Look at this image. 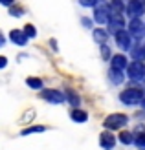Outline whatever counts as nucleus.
I'll return each mask as SVG.
<instances>
[{"label": "nucleus", "mask_w": 145, "mask_h": 150, "mask_svg": "<svg viewBox=\"0 0 145 150\" xmlns=\"http://www.w3.org/2000/svg\"><path fill=\"white\" fill-rule=\"evenodd\" d=\"M101 0H79V4L81 6H85V7H94V6H97Z\"/></svg>", "instance_id": "nucleus-24"}, {"label": "nucleus", "mask_w": 145, "mask_h": 150, "mask_svg": "<svg viewBox=\"0 0 145 150\" xmlns=\"http://www.w3.org/2000/svg\"><path fill=\"white\" fill-rule=\"evenodd\" d=\"M106 24H109V31L116 35L118 31H121V29L125 28V20H123V17H121V13H112L110 20L106 22Z\"/></svg>", "instance_id": "nucleus-5"}, {"label": "nucleus", "mask_w": 145, "mask_h": 150, "mask_svg": "<svg viewBox=\"0 0 145 150\" xmlns=\"http://www.w3.org/2000/svg\"><path fill=\"white\" fill-rule=\"evenodd\" d=\"M106 39H109V35H106L105 29H94V40L97 44H105Z\"/></svg>", "instance_id": "nucleus-15"}, {"label": "nucleus", "mask_w": 145, "mask_h": 150, "mask_svg": "<svg viewBox=\"0 0 145 150\" xmlns=\"http://www.w3.org/2000/svg\"><path fill=\"white\" fill-rule=\"evenodd\" d=\"M110 64H112L114 70H123V68H127V66H129V64H127V57L121 55V53H119V55H114Z\"/></svg>", "instance_id": "nucleus-12"}, {"label": "nucleus", "mask_w": 145, "mask_h": 150, "mask_svg": "<svg viewBox=\"0 0 145 150\" xmlns=\"http://www.w3.org/2000/svg\"><path fill=\"white\" fill-rule=\"evenodd\" d=\"M143 99V90L140 88H127L125 92H121L119 101L123 104H138Z\"/></svg>", "instance_id": "nucleus-1"}, {"label": "nucleus", "mask_w": 145, "mask_h": 150, "mask_svg": "<svg viewBox=\"0 0 145 150\" xmlns=\"http://www.w3.org/2000/svg\"><path fill=\"white\" fill-rule=\"evenodd\" d=\"M9 39L15 44H19V46H26V44H28V35L24 31H17V29H13V31L9 33Z\"/></svg>", "instance_id": "nucleus-11"}, {"label": "nucleus", "mask_w": 145, "mask_h": 150, "mask_svg": "<svg viewBox=\"0 0 145 150\" xmlns=\"http://www.w3.org/2000/svg\"><path fill=\"white\" fill-rule=\"evenodd\" d=\"M99 143H101V146L105 150H112L114 145H116V137H114L110 132H103L101 137H99Z\"/></svg>", "instance_id": "nucleus-10"}, {"label": "nucleus", "mask_w": 145, "mask_h": 150, "mask_svg": "<svg viewBox=\"0 0 145 150\" xmlns=\"http://www.w3.org/2000/svg\"><path fill=\"white\" fill-rule=\"evenodd\" d=\"M7 66V59L6 57H0V68H6Z\"/></svg>", "instance_id": "nucleus-27"}, {"label": "nucleus", "mask_w": 145, "mask_h": 150, "mask_svg": "<svg viewBox=\"0 0 145 150\" xmlns=\"http://www.w3.org/2000/svg\"><path fill=\"white\" fill-rule=\"evenodd\" d=\"M26 84L31 88V90H41L42 88V81L37 79V77H28L26 79Z\"/></svg>", "instance_id": "nucleus-18"}, {"label": "nucleus", "mask_w": 145, "mask_h": 150, "mask_svg": "<svg viewBox=\"0 0 145 150\" xmlns=\"http://www.w3.org/2000/svg\"><path fill=\"white\" fill-rule=\"evenodd\" d=\"M44 130H46V126H28V128L26 130H22L20 134H22V136H29V134H41V132H44Z\"/></svg>", "instance_id": "nucleus-19"}, {"label": "nucleus", "mask_w": 145, "mask_h": 150, "mask_svg": "<svg viewBox=\"0 0 145 150\" xmlns=\"http://www.w3.org/2000/svg\"><path fill=\"white\" fill-rule=\"evenodd\" d=\"M2 6H13V0H0Z\"/></svg>", "instance_id": "nucleus-29"}, {"label": "nucleus", "mask_w": 145, "mask_h": 150, "mask_svg": "<svg viewBox=\"0 0 145 150\" xmlns=\"http://www.w3.org/2000/svg\"><path fill=\"white\" fill-rule=\"evenodd\" d=\"M116 42L118 46L121 50H131V42H132V37L129 31H125V29H121V31L116 33Z\"/></svg>", "instance_id": "nucleus-9"}, {"label": "nucleus", "mask_w": 145, "mask_h": 150, "mask_svg": "<svg viewBox=\"0 0 145 150\" xmlns=\"http://www.w3.org/2000/svg\"><path fill=\"white\" fill-rule=\"evenodd\" d=\"M109 77H110V81L114 82V84H121V82H123V73H121V70H114V68H110Z\"/></svg>", "instance_id": "nucleus-13"}, {"label": "nucleus", "mask_w": 145, "mask_h": 150, "mask_svg": "<svg viewBox=\"0 0 145 150\" xmlns=\"http://www.w3.org/2000/svg\"><path fill=\"white\" fill-rule=\"evenodd\" d=\"M110 11L112 13H121V11H123V2H121V0H112Z\"/></svg>", "instance_id": "nucleus-21"}, {"label": "nucleus", "mask_w": 145, "mask_h": 150, "mask_svg": "<svg viewBox=\"0 0 145 150\" xmlns=\"http://www.w3.org/2000/svg\"><path fill=\"white\" fill-rule=\"evenodd\" d=\"M72 119H74V121H77V123H85L86 119H88V114H86V112H83V110L74 108V112H72Z\"/></svg>", "instance_id": "nucleus-14"}, {"label": "nucleus", "mask_w": 145, "mask_h": 150, "mask_svg": "<svg viewBox=\"0 0 145 150\" xmlns=\"http://www.w3.org/2000/svg\"><path fill=\"white\" fill-rule=\"evenodd\" d=\"M143 86H145V84H143Z\"/></svg>", "instance_id": "nucleus-32"}, {"label": "nucleus", "mask_w": 145, "mask_h": 150, "mask_svg": "<svg viewBox=\"0 0 145 150\" xmlns=\"http://www.w3.org/2000/svg\"><path fill=\"white\" fill-rule=\"evenodd\" d=\"M132 57H134V61H143L145 59V44L132 48Z\"/></svg>", "instance_id": "nucleus-17"}, {"label": "nucleus", "mask_w": 145, "mask_h": 150, "mask_svg": "<svg viewBox=\"0 0 145 150\" xmlns=\"http://www.w3.org/2000/svg\"><path fill=\"white\" fill-rule=\"evenodd\" d=\"M11 9H9V13L13 15V17H20L22 15V7H15V6H9Z\"/></svg>", "instance_id": "nucleus-26"}, {"label": "nucleus", "mask_w": 145, "mask_h": 150, "mask_svg": "<svg viewBox=\"0 0 145 150\" xmlns=\"http://www.w3.org/2000/svg\"><path fill=\"white\" fill-rule=\"evenodd\" d=\"M129 33H131V37H134V39H143V35H145V24L140 18H132L131 24H129Z\"/></svg>", "instance_id": "nucleus-6"}, {"label": "nucleus", "mask_w": 145, "mask_h": 150, "mask_svg": "<svg viewBox=\"0 0 145 150\" xmlns=\"http://www.w3.org/2000/svg\"><path fill=\"white\" fill-rule=\"evenodd\" d=\"M24 33L28 35V39H33V37L37 35V29H35L33 24H28V26H24Z\"/></svg>", "instance_id": "nucleus-23"}, {"label": "nucleus", "mask_w": 145, "mask_h": 150, "mask_svg": "<svg viewBox=\"0 0 145 150\" xmlns=\"http://www.w3.org/2000/svg\"><path fill=\"white\" fill-rule=\"evenodd\" d=\"M4 42H6V39H4V35H2V31H0V46H4Z\"/></svg>", "instance_id": "nucleus-30"}, {"label": "nucleus", "mask_w": 145, "mask_h": 150, "mask_svg": "<svg viewBox=\"0 0 145 150\" xmlns=\"http://www.w3.org/2000/svg\"><path fill=\"white\" fill-rule=\"evenodd\" d=\"M127 75L131 77L132 81H138V79H143L145 77V64L143 61H134L127 66Z\"/></svg>", "instance_id": "nucleus-3"}, {"label": "nucleus", "mask_w": 145, "mask_h": 150, "mask_svg": "<svg viewBox=\"0 0 145 150\" xmlns=\"http://www.w3.org/2000/svg\"><path fill=\"white\" fill-rule=\"evenodd\" d=\"M119 141H121V143H125V145H131L132 141H134V136H132L131 132H121L119 134Z\"/></svg>", "instance_id": "nucleus-20"}, {"label": "nucleus", "mask_w": 145, "mask_h": 150, "mask_svg": "<svg viewBox=\"0 0 145 150\" xmlns=\"http://www.w3.org/2000/svg\"><path fill=\"white\" fill-rule=\"evenodd\" d=\"M141 106L145 108V97H143V99H141Z\"/></svg>", "instance_id": "nucleus-31"}, {"label": "nucleus", "mask_w": 145, "mask_h": 150, "mask_svg": "<svg viewBox=\"0 0 145 150\" xmlns=\"http://www.w3.org/2000/svg\"><path fill=\"white\" fill-rule=\"evenodd\" d=\"M41 97L46 99L48 103H51V104H61V103H64L66 95L57 92V90H44V92H41Z\"/></svg>", "instance_id": "nucleus-7"}, {"label": "nucleus", "mask_w": 145, "mask_h": 150, "mask_svg": "<svg viewBox=\"0 0 145 150\" xmlns=\"http://www.w3.org/2000/svg\"><path fill=\"white\" fill-rule=\"evenodd\" d=\"M83 26H86V28H92V20H88V18H83Z\"/></svg>", "instance_id": "nucleus-28"}, {"label": "nucleus", "mask_w": 145, "mask_h": 150, "mask_svg": "<svg viewBox=\"0 0 145 150\" xmlns=\"http://www.w3.org/2000/svg\"><path fill=\"white\" fill-rule=\"evenodd\" d=\"M127 13L131 15L132 18H140L145 13V0H131L127 4Z\"/></svg>", "instance_id": "nucleus-4"}, {"label": "nucleus", "mask_w": 145, "mask_h": 150, "mask_svg": "<svg viewBox=\"0 0 145 150\" xmlns=\"http://www.w3.org/2000/svg\"><path fill=\"white\" fill-rule=\"evenodd\" d=\"M127 115L125 114H112L105 119V128H109V130H118L121 128V126H125L127 125Z\"/></svg>", "instance_id": "nucleus-2"}, {"label": "nucleus", "mask_w": 145, "mask_h": 150, "mask_svg": "<svg viewBox=\"0 0 145 150\" xmlns=\"http://www.w3.org/2000/svg\"><path fill=\"white\" fill-rule=\"evenodd\" d=\"M134 143L138 145V146H141V148H145V132H138L136 134V137H134Z\"/></svg>", "instance_id": "nucleus-22"}, {"label": "nucleus", "mask_w": 145, "mask_h": 150, "mask_svg": "<svg viewBox=\"0 0 145 150\" xmlns=\"http://www.w3.org/2000/svg\"><path fill=\"white\" fill-rule=\"evenodd\" d=\"M110 15H112L110 6H97L94 11V20L99 22V24H105V22L110 20Z\"/></svg>", "instance_id": "nucleus-8"}, {"label": "nucleus", "mask_w": 145, "mask_h": 150, "mask_svg": "<svg viewBox=\"0 0 145 150\" xmlns=\"http://www.w3.org/2000/svg\"><path fill=\"white\" fill-rule=\"evenodd\" d=\"M101 55H103V59H112L110 57V50H109L106 44H101Z\"/></svg>", "instance_id": "nucleus-25"}, {"label": "nucleus", "mask_w": 145, "mask_h": 150, "mask_svg": "<svg viewBox=\"0 0 145 150\" xmlns=\"http://www.w3.org/2000/svg\"><path fill=\"white\" fill-rule=\"evenodd\" d=\"M64 95H66V99H68V103H70V104H74L75 108L79 106V103H81V101H79V95L75 93L74 90H66V93H64Z\"/></svg>", "instance_id": "nucleus-16"}]
</instances>
